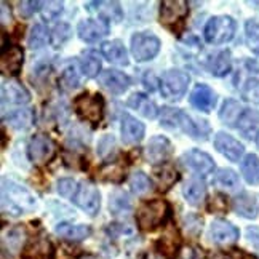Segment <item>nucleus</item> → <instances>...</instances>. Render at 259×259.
<instances>
[{"label":"nucleus","instance_id":"nucleus-1","mask_svg":"<svg viewBox=\"0 0 259 259\" xmlns=\"http://www.w3.org/2000/svg\"><path fill=\"white\" fill-rule=\"evenodd\" d=\"M34 194L24 186L18 184L10 179L2 181V211L12 216H19L32 211L35 208Z\"/></svg>","mask_w":259,"mask_h":259},{"label":"nucleus","instance_id":"nucleus-2","mask_svg":"<svg viewBox=\"0 0 259 259\" xmlns=\"http://www.w3.org/2000/svg\"><path fill=\"white\" fill-rule=\"evenodd\" d=\"M171 218V206L162 198L146 200L136 210V224L143 232H152L160 226H165Z\"/></svg>","mask_w":259,"mask_h":259},{"label":"nucleus","instance_id":"nucleus-3","mask_svg":"<svg viewBox=\"0 0 259 259\" xmlns=\"http://www.w3.org/2000/svg\"><path fill=\"white\" fill-rule=\"evenodd\" d=\"M75 114L88 123H99L104 117V98L99 93H82L74 99Z\"/></svg>","mask_w":259,"mask_h":259},{"label":"nucleus","instance_id":"nucleus-4","mask_svg":"<svg viewBox=\"0 0 259 259\" xmlns=\"http://www.w3.org/2000/svg\"><path fill=\"white\" fill-rule=\"evenodd\" d=\"M237 24L231 16H213L203 29L205 40L211 45H221L232 40L235 35Z\"/></svg>","mask_w":259,"mask_h":259},{"label":"nucleus","instance_id":"nucleus-5","mask_svg":"<svg viewBox=\"0 0 259 259\" xmlns=\"http://www.w3.org/2000/svg\"><path fill=\"white\" fill-rule=\"evenodd\" d=\"M191 83V75L181 69H170L166 71L160 80V93L163 98L178 101L187 92V87Z\"/></svg>","mask_w":259,"mask_h":259},{"label":"nucleus","instance_id":"nucleus-6","mask_svg":"<svg viewBox=\"0 0 259 259\" xmlns=\"http://www.w3.org/2000/svg\"><path fill=\"white\" fill-rule=\"evenodd\" d=\"M160 38L152 32H136L132 37V55L138 63L154 59L160 52Z\"/></svg>","mask_w":259,"mask_h":259},{"label":"nucleus","instance_id":"nucleus-7","mask_svg":"<svg viewBox=\"0 0 259 259\" xmlns=\"http://www.w3.org/2000/svg\"><path fill=\"white\" fill-rule=\"evenodd\" d=\"M189 15V5L184 0H165L160 4V23L175 32L176 26H183Z\"/></svg>","mask_w":259,"mask_h":259},{"label":"nucleus","instance_id":"nucleus-8","mask_svg":"<svg viewBox=\"0 0 259 259\" xmlns=\"http://www.w3.org/2000/svg\"><path fill=\"white\" fill-rule=\"evenodd\" d=\"M27 154L29 158L37 163V165H44L52 162L55 155H56V146L52 141V138L47 135H34L31 138L27 146Z\"/></svg>","mask_w":259,"mask_h":259},{"label":"nucleus","instance_id":"nucleus-9","mask_svg":"<svg viewBox=\"0 0 259 259\" xmlns=\"http://www.w3.org/2000/svg\"><path fill=\"white\" fill-rule=\"evenodd\" d=\"M72 202L90 216H96L101 208V194L90 183H80Z\"/></svg>","mask_w":259,"mask_h":259},{"label":"nucleus","instance_id":"nucleus-10","mask_svg":"<svg viewBox=\"0 0 259 259\" xmlns=\"http://www.w3.org/2000/svg\"><path fill=\"white\" fill-rule=\"evenodd\" d=\"M181 163L187 166L189 170L195 171L200 176H208L211 175L214 170V160L208 155L206 152L198 151V149H192L181 155Z\"/></svg>","mask_w":259,"mask_h":259},{"label":"nucleus","instance_id":"nucleus-11","mask_svg":"<svg viewBox=\"0 0 259 259\" xmlns=\"http://www.w3.org/2000/svg\"><path fill=\"white\" fill-rule=\"evenodd\" d=\"M77 34L87 44H95L109 34V21L103 18L83 19L77 26Z\"/></svg>","mask_w":259,"mask_h":259},{"label":"nucleus","instance_id":"nucleus-12","mask_svg":"<svg viewBox=\"0 0 259 259\" xmlns=\"http://www.w3.org/2000/svg\"><path fill=\"white\" fill-rule=\"evenodd\" d=\"M173 154V146L165 136H154L146 146V157L152 165H165Z\"/></svg>","mask_w":259,"mask_h":259},{"label":"nucleus","instance_id":"nucleus-13","mask_svg":"<svg viewBox=\"0 0 259 259\" xmlns=\"http://www.w3.org/2000/svg\"><path fill=\"white\" fill-rule=\"evenodd\" d=\"M214 147L219 154L229 158L231 162H238L245 152L243 144L240 141H237L234 136L227 135L224 132H219L214 136Z\"/></svg>","mask_w":259,"mask_h":259},{"label":"nucleus","instance_id":"nucleus-14","mask_svg":"<svg viewBox=\"0 0 259 259\" xmlns=\"http://www.w3.org/2000/svg\"><path fill=\"white\" fill-rule=\"evenodd\" d=\"M238 229L224 219H216L210 226V238L216 245H232L238 240Z\"/></svg>","mask_w":259,"mask_h":259},{"label":"nucleus","instance_id":"nucleus-15","mask_svg":"<svg viewBox=\"0 0 259 259\" xmlns=\"http://www.w3.org/2000/svg\"><path fill=\"white\" fill-rule=\"evenodd\" d=\"M99 83H101L107 92H111L114 95H122L123 92H126L130 83V77L120 71H115V69H107V71L101 72L98 77Z\"/></svg>","mask_w":259,"mask_h":259},{"label":"nucleus","instance_id":"nucleus-16","mask_svg":"<svg viewBox=\"0 0 259 259\" xmlns=\"http://www.w3.org/2000/svg\"><path fill=\"white\" fill-rule=\"evenodd\" d=\"M189 99H191V104L200 112H210L216 106V93L205 83H198L192 90Z\"/></svg>","mask_w":259,"mask_h":259},{"label":"nucleus","instance_id":"nucleus-17","mask_svg":"<svg viewBox=\"0 0 259 259\" xmlns=\"http://www.w3.org/2000/svg\"><path fill=\"white\" fill-rule=\"evenodd\" d=\"M24 53L21 47H10L7 52L2 53V59H0V66H2V72L16 77L23 69L24 61Z\"/></svg>","mask_w":259,"mask_h":259},{"label":"nucleus","instance_id":"nucleus-18","mask_svg":"<svg viewBox=\"0 0 259 259\" xmlns=\"http://www.w3.org/2000/svg\"><path fill=\"white\" fill-rule=\"evenodd\" d=\"M146 126L135 117L125 114L122 117V138L126 144H138L143 141Z\"/></svg>","mask_w":259,"mask_h":259},{"label":"nucleus","instance_id":"nucleus-19","mask_svg":"<svg viewBox=\"0 0 259 259\" xmlns=\"http://www.w3.org/2000/svg\"><path fill=\"white\" fill-rule=\"evenodd\" d=\"M55 232L69 242H80L92 235V227L85 224H71V223H59Z\"/></svg>","mask_w":259,"mask_h":259},{"label":"nucleus","instance_id":"nucleus-20","mask_svg":"<svg viewBox=\"0 0 259 259\" xmlns=\"http://www.w3.org/2000/svg\"><path fill=\"white\" fill-rule=\"evenodd\" d=\"M101 53L109 63L117 66H128V52L122 40H111L104 42L101 47Z\"/></svg>","mask_w":259,"mask_h":259},{"label":"nucleus","instance_id":"nucleus-21","mask_svg":"<svg viewBox=\"0 0 259 259\" xmlns=\"http://www.w3.org/2000/svg\"><path fill=\"white\" fill-rule=\"evenodd\" d=\"M183 195L187 200V203H191L194 206H200L206 197V186L200 178H192L184 184Z\"/></svg>","mask_w":259,"mask_h":259},{"label":"nucleus","instance_id":"nucleus-22","mask_svg":"<svg viewBox=\"0 0 259 259\" xmlns=\"http://www.w3.org/2000/svg\"><path fill=\"white\" fill-rule=\"evenodd\" d=\"M2 98L4 103H10V104H27L31 101V95H29L27 90L19 83V82H7L2 87Z\"/></svg>","mask_w":259,"mask_h":259},{"label":"nucleus","instance_id":"nucleus-23","mask_svg":"<svg viewBox=\"0 0 259 259\" xmlns=\"http://www.w3.org/2000/svg\"><path fill=\"white\" fill-rule=\"evenodd\" d=\"M126 104L135 109L138 114H141L146 118H155L158 114V109L154 101H151L144 93H135L128 98Z\"/></svg>","mask_w":259,"mask_h":259},{"label":"nucleus","instance_id":"nucleus-24","mask_svg":"<svg viewBox=\"0 0 259 259\" xmlns=\"http://www.w3.org/2000/svg\"><path fill=\"white\" fill-rule=\"evenodd\" d=\"M237 128L240 130V133L248 138L254 139L259 136V111H253V109H245L243 115L238 120Z\"/></svg>","mask_w":259,"mask_h":259},{"label":"nucleus","instance_id":"nucleus-25","mask_svg":"<svg viewBox=\"0 0 259 259\" xmlns=\"http://www.w3.org/2000/svg\"><path fill=\"white\" fill-rule=\"evenodd\" d=\"M234 211L246 219H254L259 214V203L250 194H242L234 198Z\"/></svg>","mask_w":259,"mask_h":259},{"label":"nucleus","instance_id":"nucleus-26","mask_svg":"<svg viewBox=\"0 0 259 259\" xmlns=\"http://www.w3.org/2000/svg\"><path fill=\"white\" fill-rule=\"evenodd\" d=\"M53 256V245L45 237H37L26 248L23 259H50Z\"/></svg>","mask_w":259,"mask_h":259},{"label":"nucleus","instance_id":"nucleus-27","mask_svg":"<svg viewBox=\"0 0 259 259\" xmlns=\"http://www.w3.org/2000/svg\"><path fill=\"white\" fill-rule=\"evenodd\" d=\"M243 112H245V109L238 101H235V99H226L221 111H219V118H221L227 126H237Z\"/></svg>","mask_w":259,"mask_h":259},{"label":"nucleus","instance_id":"nucleus-28","mask_svg":"<svg viewBox=\"0 0 259 259\" xmlns=\"http://www.w3.org/2000/svg\"><path fill=\"white\" fill-rule=\"evenodd\" d=\"M109 210L115 216H123V214L132 213L133 205H132V200H130V195L120 191V189H115L111 194V197H109Z\"/></svg>","mask_w":259,"mask_h":259},{"label":"nucleus","instance_id":"nucleus-29","mask_svg":"<svg viewBox=\"0 0 259 259\" xmlns=\"http://www.w3.org/2000/svg\"><path fill=\"white\" fill-rule=\"evenodd\" d=\"M213 183L216 187L223 189V191L234 192L240 187V178H238V175L234 170H231V168H221V170H218V173L214 175Z\"/></svg>","mask_w":259,"mask_h":259},{"label":"nucleus","instance_id":"nucleus-30","mask_svg":"<svg viewBox=\"0 0 259 259\" xmlns=\"http://www.w3.org/2000/svg\"><path fill=\"white\" fill-rule=\"evenodd\" d=\"M232 69V56L229 50H223L214 55L210 61V72L214 77H226Z\"/></svg>","mask_w":259,"mask_h":259},{"label":"nucleus","instance_id":"nucleus-31","mask_svg":"<svg viewBox=\"0 0 259 259\" xmlns=\"http://www.w3.org/2000/svg\"><path fill=\"white\" fill-rule=\"evenodd\" d=\"M154 178H155V183H157L158 191L166 192L168 189H170L175 183H178L179 175L175 170V166L165 163V165H162V168H158V170L154 171Z\"/></svg>","mask_w":259,"mask_h":259},{"label":"nucleus","instance_id":"nucleus-32","mask_svg":"<svg viewBox=\"0 0 259 259\" xmlns=\"http://www.w3.org/2000/svg\"><path fill=\"white\" fill-rule=\"evenodd\" d=\"M27 234H26V229L23 226H15L12 227L10 231L5 234L4 237V243L8 246V250L12 253H18L21 251V248L26 242Z\"/></svg>","mask_w":259,"mask_h":259},{"label":"nucleus","instance_id":"nucleus-33","mask_svg":"<svg viewBox=\"0 0 259 259\" xmlns=\"http://www.w3.org/2000/svg\"><path fill=\"white\" fill-rule=\"evenodd\" d=\"M242 175L250 184H259V157L254 154H250L245 157L242 162Z\"/></svg>","mask_w":259,"mask_h":259},{"label":"nucleus","instance_id":"nucleus-34","mask_svg":"<svg viewBox=\"0 0 259 259\" xmlns=\"http://www.w3.org/2000/svg\"><path fill=\"white\" fill-rule=\"evenodd\" d=\"M7 122L16 130H26L34 123V111L32 109H19L12 115H8Z\"/></svg>","mask_w":259,"mask_h":259},{"label":"nucleus","instance_id":"nucleus-35","mask_svg":"<svg viewBox=\"0 0 259 259\" xmlns=\"http://www.w3.org/2000/svg\"><path fill=\"white\" fill-rule=\"evenodd\" d=\"M80 67L85 77L93 78L99 75V71H101V59L95 52H87L80 58Z\"/></svg>","mask_w":259,"mask_h":259},{"label":"nucleus","instance_id":"nucleus-36","mask_svg":"<svg viewBox=\"0 0 259 259\" xmlns=\"http://www.w3.org/2000/svg\"><path fill=\"white\" fill-rule=\"evenodd\" d=\"M72 29L67 23H59L53 27L52 34H50V45L53 48H61L69 38H71Z\"/></svg>","mask_w":259,"mask_h":259},{"label":"nucleus","instance_id":"nucleus-37","mask_svg":"<svg viewBox=\"0 0 259 259\" xmlns=\"http://www.w3.org/2000/svg\"><path fill=\"white\" fill-rule=\"evenodd\" d=\"M181 109L163 107L160 111V125L168 130H179L181 126Z\"/></svg>","mask_w":259,"mask_h":259},{"label":"nucleus","instance_id":"nucleus-38","mask_svg":"<svg viewBox=\"0 0 259 259\" xmlns=\"http://www.w3.org/2000/svg\"><path fill=\"white\" fill-rule=\"evenodd\" d=\"M130 187H132L133 194L146 195L147 192H151L152 183H151V179L147 178V175H144L143 171H136L130 178Z\"/></svg>","mask_w":259,"mask_h":259},{"label":"nucleus","instance_id":"nucleus-39","mask_svg":"<svg viewBox=\"0 0 259 259\" xmlns=\"http://www.w3.org/2000/svg\"><path fill=\"white\" fill-rule=\"evenodd\" d=\"M78 83H80V80H78L77 69L74 66H67L59 75V87L63 90H74L78 87Z\"/></svg>","mask_w":259,"mask_h":259},{"label":"nucleus","instance_id":"nucleus-40","mask_svg":"<svg viewBox=\"0 0 259 259\" xmlns=\"http://www.w3.org/2000/svg\"><path fill=\"white\" fill-rule=\"evenodd\" d=\"M47 38H48V35H47V29H45V26L40 24V23L35 24V26L32 27L31 35H29V40H27L29 48H32V50L42 48V47L47 44Z\"/></svg>","mask_w":259,"mask_h":259},{"label":"nucleus","instance_id":"nucleus-41","mask_svg":"<svg viewBox=\"0 0 259 259\" xmlns=\"http://www.w3.org/2000/svg\"><path fill=\"white\" fill-rule=\"evenodd\" d=\"M242 98L245 101H250L259 106V80L257 78H250L242 88Z\"/></svg>","mask_w":259,"mask_h":259},{"label":"nucleus","instance_id":"nucleus-42","mask_svg":"<svg viewBox=\"0 0 259 259\" xmlns=\"http://www.w3.org/2000/svg\"><path fill=\"white\" fill-rule=\"evenodd\" d=\"M125 178L123 175V166L118 163L106 165L101 170V179L103 181H111V183H120Z\"/></svg>","mask_w":259,"mask_h":259},{"label":"nucleus","instance_id":"nucleus-43","mask_svg":"<svg viewBox=\"0 0 259 259\" xmlns=\"http://www.w3.org/2000/svg\"><path fill=\"white\" fill-rule=\"evenodd\" d=\"M77 189H78V184L71 178H64L58 181V192L64 198H74L77 194Z\"/></svg>","mask_w":259,"mask_h":259},{"label":"nucleus","instance_id":"nucleus-44","mask_svg":"<svg viewBox=\"0 0 259 259\" xmlns=\"http://www.w3.org/2000/svg\"><path fill=\"white\" fill-rule=\"evenodd\" d=\"M63 7L64 4L63 2H47L42 5V18L45 21H55V19L61 15L63 12Z\"/></svg>","mask_w":259,"mask_h":259},{"label":"nucleus","instance_id":"nucleus-45","mask_svg":"<svg viewBox=\"0 0 259 259\" xmlns=\"http://www.w3.org/2000/svg\"><path fill=\"white\" fill-rule=\"evenodd\" d=\"M202 224H203V219L197 214H189L184 218V227H186V232L192 237H197L198 234L202 232Z\"/></svg>","mask_w":259,"mask_h":259},{"label":"nucleus","instance_id":"nucleus-46","mask_svg":"<svg viewBox=\"0 0 259 259\" xmlns=\"http://www.w3.org/2000/svg\"><path fill=\"white\" fill-rule=\"evenodd\" d=\"M226 210H227V198L223 194H216L214 197L210 198V203H208V211L224 213Z\"/></svg>","mask_w":259,"mask_h":259},{"label":"nucleus","instance_id":"nucleus-47","mask_svg":"<svg viewBox=\"0 0 259 259\" xmlns=\"http://www.w3.org/2000/svg\"><path fill=\"white\" fill-rule=\"evenodd\" d=\"M42 2H21L19 4V15L24 16V18H29L32 16L37 10H42Z\"/></svg>","mask_w":259,"mask_h":259},{"label":"nucleus","instance_id":"nucleus-48","mask_svg":"<svg viewBox=\"0 0 259 259\" xmlns=\"http://www.w3.org/2000/svg\"><path fill=\"white\" fill-rule=\"evenodd\" d=\"M176 259H202V254L195 246L187 245V246L179 248V253H178Z\"/></svg>","mask_w":259,"mask_h":259},{"label":"nucleus","instance_id":"nucleus-49","mask_svg":"<svg viewBox=\"0 0 259 259\" xmlns=\"http://www.w3.org/2000/svg\"><path fill=\"white\" fill-rule=\"evenodd\" d=\"M246 37L251 44L259 42V23L256 19H250L246 23Z\"/></svg>","mask_w":259,"mask_h":259},{"label":"nucleus","instance_id":"nucleus-50","mask_svg":"<svg viewBox=\"0 0 259 259\" xmlns=\"http://www.w3.org/2000/svg\"><path fill=\"white\" fill-rule=\"evenodd\" d=\"M107 232L112 237H118V235H132L133 229L126 226V224H111L107 229Z\"/></svg>","mask_w":259,"mask_h":259},{"label":"nucleus","instance_id":"nucleus-51","mask_svg":"<svg viewBox=\"0 0 259 259\" xmlns=\"http://www.w3.org/2000/svg\"><path fill=\"white\" fill-rule=\"evenodd\" d=\"M246 240L250 245L259 253V227L257 226H250L246 229Z\"/></svg>","mask_w":259,"mask_h":259},{"label":"nucleus","instance_id":"nucleus-52","mask_svg":"<svg viewBox=\"0 0 259 259\" xmlns=\"http://www.w3.org/2000/svg\"><path fill=\"white\" fill-rule=\"evenodd\" d=\"M112 147H114V138L112 135H106L101 141H99V154H101L103 157H106V154H109L112 151Z\"/></svg>","mask_w":259,"mask_h":259},{"label":"nucleus","instance_id":"nucleus-53","mask_svg":"<svg viewBox=\"0 0 259 259\" xmlns=\"http://www.w3.org/2000/svg\"><path fill=\"white\" fill-rule=\"evenodd\" d=\"M144 85H146V88L149 90V92H154V90L157 88V85H160V83H158V80L154 77L152 72H147L144 75Z\"/></svg>","mask_w":259,"mask_h":259},{"label":"nucleus","instance_id":"nucleus-54","mask_svg":"<svg viewBox=\"0 0 259 259\" xmlns=\"http://www.w3.org/2000/svg\"><path fill=\"white\" fill-rule=\"evenodd\" d=\"M205 259H232L229 254L226 253H221V251H214V253H210Z\"/></svg>","mask_w":259,"mask_h":259},{"label":"nucleus","instance_id":"nucleus-55","mask_svg":"<svg viewBox=\"0 0 259 259\" xmlns=\"http://www.w3.org/2000/svg\"><path fill=\"white\" fill-rule=\"evenodd\" d=\"M234 253H235L237 259H256L254 256L248 254V253H245V251H242V250H234Z\"/></svg>","mask_w":259,"mask_h":259},{"label":"nucleus","instance_id":"nucleus-56","mask_svg":"<svg viewBox=\"0 0 259 259\" xmlns=\"http://www.w3.org/2000/svg\"><path fill=\"white\" fill-rule=\"evenodd\" d=\"M146 259H166L165 256H162L160 253H151V254H147Z\"/></svg>","mask_w":259,"mask_h":259},{"label":"nucleus","instance_id":"nucleus-57","mask_svg":"<svg viewBox=\"0 0 259 259\" xmlns=\"http://www.w3.org/2000/svg\"><path fill=\"white\" fill-rule=\"evenodd\" d=\"M256 144H257V147H259V136L256 138Z\"/></svg>","mask_w":259,"mask_h":259}]
</instances>
